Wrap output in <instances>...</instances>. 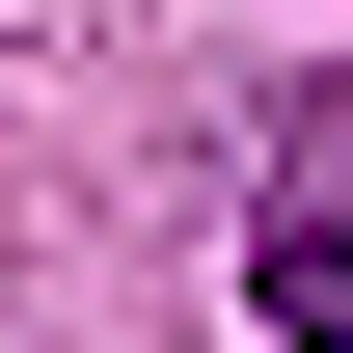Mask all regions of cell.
Segmentation results:
<instances>
[{
  "instance_id": "1",
  "label": "cell",
  "mask_w": 353,
  "mask_h": 353,
  "mask_svg": "<svg viewBox=\"0 0 353 353\" xmlns=\"http://www.w3.org/2000/svg\"><path fill=\"white\" fill-rule=\"evenodd\" d=\"M245 326L272 353H353V190H272L245 218Z\"/></svg>"
}]
</instances>
